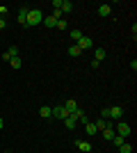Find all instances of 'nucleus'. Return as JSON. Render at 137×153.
Segmentation results:
<instances>
[{
	"label": "nucleus",
	"instance_id": "nucleus-1",
	"mask_svg": "<svg viewBox=\"0 0 137 153\" xmlns=\"http://www.w3.org/2000/svg\"><path fill=\"white\" fill-rule=\"evenodd\" d=\"M41 21H44L41 9H27V27H30V25H39Z\"/></svg>",
	"mask_w": 137,
	"mask_h": 153
},
{
	"label": "nucleus",
	"instance_id": "nucleus-2",
	"mask_svg": "<svg viewBox=\"0 0 137 153\" xmlns=\"http://www.w3.org/2000/svg\"><path fill=\"white\" fill-rule=\"evenodd\" d=\"M66 117H69V110H66L64 105H57V108H53V117H50V119H62V121H64Z\"/></svg>",
	"mask_w": 137,
	"mask_h": 153
},
{
	"label": "nucleus",
	"instance_id": "nucleus-3",
	"mask_svg": "<svg viewBox=\"0 0 137 153\" xmlns=\"http://www.w3.org/2000/svg\"><path fill=\"white\" fill-rule=\"evenodd\" d=\"M107 112H110V121L114 119V121H119L121 117H124V108L121 105H114V108H107Z\"/></svg>",
	"mask_w": 137,
	"mask_h": 153
},
{
	"label": "nucleus",
	"instance_id": "nucleus-4",
	"mask_svg": "<svg viewBox=\"0 0 137 153\" xmlns=\"http://www.w3.org/2000/svg\"><path fill=\"white\" fill-rule=\"evenodd\" d=\"M130 133H133V128L128 126L126 121H119V123H117V135H121V137H128Z\"/></svg>",
	"mask_w": 137,
	"mask_h": 153
},
{
	"label": "nucleus",
	"instance_id": "nucleus-5",
	"mask_svg": "<svg viewBox=\"0 0 137 153\" xmlns=\"http://www.w3.org/2000/svg\"><path fill=\"white\" fill-rule=\"evenodd\" d=\"M16 21H19L23 27H27V9H25V7H21V9H19V14H16Z\"/></svg>",
	"mask_w": 137,
	"mask_h": 153
},
{
	"label": "nucleus",
	"instance_id": "nucleus-6",
	"mask_svg": "<svg viewBox=\"0 0 137 153\" xmlns=\"http://www.w3.org/2000/svg\"><path fill=\"white\" fill-rule=\"evenodd\" d=\"M78 46H80V51H87V48H94V39L91 37H82L78 41Z\"/></svg>",
	"mask_w": 137,
	"mask_h": 153
},
{
	"label": "nucleus",
	"instance_id": "nucleus-7",
	"mask_svg": "<svg viewBox=\"0 0 137 153\" xmlns=\"http://www.w3.org/2000/svg\"><path fill=\"white\" fill-rule=\"evenodd\" d=\"M96 130H105V128H112V121L110 119H96Z\"/></svg>",
	"mask_w": 137,
	"mask_h": 153
},
{
	"label": "nucleus",
	"instance_id": "nucleus-8",
	"mask_svg": "<svg viewBox=\"0 0 137 153\" xmlns=\"http://www.w3.org/2000/svg\"><path fill=\"white\" fill-rule=\"evenodd\" d=\"M112 14V5L103 2V5H98V16H110Z\"/></svg>",
	"mask_w": 137,
	"mask_h": 153
},
{
	"label": "nucleus",
	"instance_id": "nucleus-9",
	"mask_svg": "<svg viewBox=\"0 0 137 153\" xmlns=\"http://www.w3.org/2000/svg\"><path fill=\"white\" fill-rule=\"evenodd\" d=\"M105 55H107V51H105V48H101V46H98L96 51H94V59H96L98 64H101V62L105 59Z\"/></svg>",
	"mask_w": 137,
	"mask_h": 153
},
{
	"label": "nucleus",
	"instance_id": "nucleus-10",
	"mask_svg": "<svg viewBox=\"0 0 137 153\" xmlns=\"http://www.w3.org/2000/svg\"><path fill=\"white\" fill-rule=\"evenodd\" d=\"M76 146H78L80 151H85V153L91 151V144H89V142H85V140H78V142H76Z\"/></svg>",
	"mask_w": 137,
	"mask_h": 153
},
{
	"label": "nucleus",
	"instance_id": "nucleus-11",
	"mask_svg": "<svg viewBox=\"0 0 137 153\" xmlns=\"http://www.w3.org/2000/svg\"><path fill=\"white\" fill-rule=\"evenodd\" d=\"M69 55H71V57H80V55H82V51H80V46H78V44L69 46Z\"/></svg>",
	"mask_w": 137,
	"mask_h": 153
},
{
	"label": "nucleus",
	"instance_id": "nucleus-12",
	"mask_svg": "<svg viewBox=\"0 0 137 153\" xmlns=\"http://www.w3.org/2000/svg\"><path fill=\"white\" fill-rule=\"evenodd\" d=\"M73 12V2L71 0H62V14H71Z\"/></svg>",
	"mask_w": 137,
	"mask_h": 153
},
{
	"label": "nucleus",
	"instance_id": "nucleus-13",
	"mask_svg": "<svg viewBox=\"0 0 137 153\" xmlns=\"http://www.w3.org/2000/svg\"><path fill=\"white\" fill-rule=\"evenodd\" d=\"M46 27H57V19H53V16H44V21H41Z\"/></svg>",
	"mask_w": 137,
	"mask_h": 153
},
{
	"label": "nucleus",
	"instance_id": "nucleus-14",
	"mask_svg": "<svg viewBox=\"0 0 137 153\" xmlns=\"http://www.w3.org/2000/svg\"><path fill=\"white\" fill-rule=\"evenodd\" d=\"M39 114L44 117V119H50V117H53V108H48V105H41Z\"/></svg>",
	"mask_w": 137,
	"mask_h": 153
},
{
	"label": "nucleus",
	"instance_id": "nucleus-15",
	"mask_svg": "<svg viewBox=\"0 0 137 153\" xmlns=\"http://www.w3.org/2000/svg\"><path fill=\"white\" fill-rule=\"evenodd\" d=\"M64 108H66V110H69V114H71V112H76V110H78V103L73 101V98H69V101H66V103H64Z\"/></svg>",
	"mask_w": 137,
	"mask_h": 153
},
{
	"label": "nucleus",
	"instance_id": "nucleus-16",
	"mask_svg": "<svg viewBox=\"0 0 137 153\" xmlns=\"http://www.w3.org/2000/svg\"><path fill=\"white\" fill-rule=\"evenodd\" d=\"M7 57L12 59V57H19V46H9V48H7Z\"/></svg>",
	"mask_w": 137,
	"mask_h": 153
},
{
	"label": "nucleus",
	"instance_id": "nucleus-17",
	"mask_svg": "<svg viewBox=\"0 0 137 153\" xmlns=\"http://www.w3.org/2000/svg\"><path fill=\"white\" fill-rule=\"evenodd\" d=\"M85 37V34H82V30H80V27H76V30H71V39L73 41H80V39Z\"/></svg>",
	"mask_w": 137,
	"mask_h": 153
},
{
	"label": "nucleus",
	"instance_id": "nucleus-18",
	"mask_svg": "<svg viewBox=\"0 0 137 153\" xmlns=\"http://www.w3.org/2000/svg\"><path fill=\"white\" fill-rule=\"evenodd\" d=\"M9 64H12V69H21V66H23V59H21V55H19V57H12V59H9Z\"/></svg>",
	"mask_w": 137,
	"mask_h": 153
},
{
	"label": "nucleus",
	"instance_id": "nucleus-19",
	"mask_svg": "<svg viewBox=\"0 0 137 153\" xmlns=\"http://www.w3.org/2000/svg\"><path fill=\"white\" fill-rule=\"evenodd\" d=\"M114 135H117V133H114V128H105V130H103V137H105L107 142H112V137H114Z\"/></svg>",
	"mask_w": 137,
	"mask_h": 153
},
{
	"label": "nucleus",
	"instance_id": "nucleus-20",
	"mask_svg": "<svg viewBox=\"0 0 137 153\" xmlns=\"http://www.w3.org/2000/svg\"><path fill=\"white\" fill-rule=\"evenodd\" d=\"M64 126L69 128V130H73V128L78 126V121H76V119H71V117H66V119H64Z\"/></svg>",
	"mask_w": 137,
	"mask_h": 153
},
{
	"label": "nucleus",
	"instance_id": "nucleus-21",
	"mask_svg": "<svg viewBox=\"0 0 137 153\" xmlns=\"http://www.w3.org/2000/svg\"><path fill=\"white\" fill-rule=\"evenodd\" d=\"M85 130H87V135H96L98 133V130H96V126H94V123H85Z\"/></svg>",
	"mask_w": 137,
	"mask_h": 153
},
{
	"label": "nucleus",
	"instance_id": "nucleus-22",
	"mask_svg": "<svg viewBox=\"0 0 137 153\" xmlns=\"http://www.w3.org/2000/svg\"><path fill=\"white\" fill-rule=\"evenodd\" d=\"M112 142H114V146H121V144H126V137H121V135H114V137H112Z\"/></svg>",
	"mask_w": 137,
	"mask_h": 153
},
{
	"label": "nucleus",
	"instance_id": "nucleus-23",
	"mask_svg": "<svg viewBox=\"0 0 137 153\" xmlns=\"http://www.w3.org/2000/svg\"><path fill=\"white\" fill-rule=\"evenodd\" d=\"M119 151H121V153H133V146H130V144H121Z\"/></svg>",
	"mask_w": 137,
	"mask_h": 153
},
{
	"label": "nucleus",
	"instance_id": "nucleus-24",
	"mask_svg": "<svg viewBox=\"0 0 137 153\" xmlns=\"http://www.w3.org/2000/svg\"><path fill=\"white\" fill-rule=\"evenodd\" d=\"M53 9H62V0H53Z\"/></svg>",
	"mask_w": 137,
	"mask_h": 153
},
{
	"label": "nucleus",
	"instance_id": "nucleus-25",
	"mask_svg": "<svg viewBox=\"0 0 137 153\" xmlns=\"http://www.w3.org/2000/svg\"><path fill=\"white\" fill-rule=\"evenodd\" d=\"M57 27H59V30H66V21L59 19V21H57Z\"/></svg>",
	"mask_w": 137,
	"mask_h": 153
},
{
	"label": "nucleus",
	"instance_id": "nucleus-26",
	"mask_svg": "<svg viewBox=\"0 0 137 153\" xmlns=\"http://www.w3.org/2000/svg\"><path fill=\"white\" fill-rule=\"evenodd\" d=\"M101 119H110V112H107V108H105L103 112H101Z\"/></svg>",
	"mask_w": 137,
	"mask_h": 153
},
{
	"label": "nucleus",
	"instance_id": "nucleus-27",
	"mask_svg": "<svg viewBox=\"0 0 137 153\" xmlns=\"http://www.w3.org/2000/svg\"><path fill=\"white\" fill-rule=\"evenodd\" d=\"M5 27H7V21L2 19V16H0V30H5Z\"/></svg>",
	"mask_w": 137,
	"mask_h": 153
},
{
	"label": "nucleus",
	"instance_id": "nucleus-28",
	"mask_svg": "<svg viewBox=\"0 0 137 153\" xmlns=\"http://www.w3.org/2000/svg\"><path fill=\"white\" fill-rule=\"evenodd\" d=\"M2 128H5V121H2V117H0V130H2Z\"/></svg>",
	"mask_w": 137,
	"mask_h": 153
}]
</instances>
